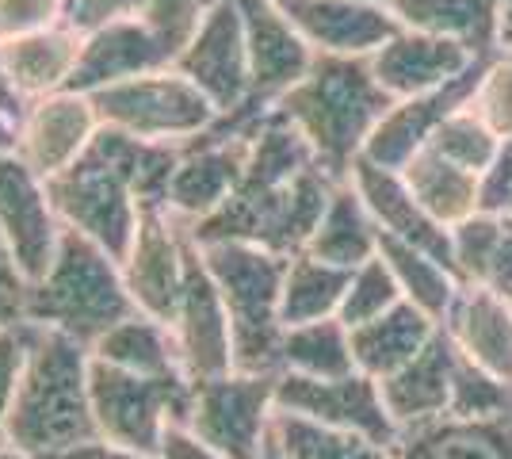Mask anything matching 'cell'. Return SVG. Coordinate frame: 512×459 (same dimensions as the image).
I'll list each match as a JSON object with an SVG mask.
<instances>
[{
    "mask_svg": "<svg viewBox=\"0 0 512 459\" xmlns=\"http://www.w3.org/2000/svg\"><path fill=\"white\" fill-rule=\"evenodd\" d=\"M214 287L226 303L234 329V372L279 375V345H283V272L291 257L245 241L199 245Z\"/></svg>",
    "mask_w": 512,
    "mask_h": 459,
    "instance_id": "8992f818",
    "label": "cell"
},
{
    "mask_svg": "<svg viewBox=\"0 0 512 459\" xmlns=\"http://www.w3.org/2000/svg\"><path fill=\"white\" fill-rule=\"evenodd\" d=\"M276 417V375L226 372L195 383L188 429L226 459H260Z\"/></svg>",
    "mask_w": 512,
    "mask_h": 459,
    "instance_id": "9c48e42d",
    "label": "cell"
},
{
    "mask_svg": "<svg viewBox=\"0 0 512 459\" xmlns=\"http://www.w3.org/2000/svg\"><path fill=\"white\" fill-rule=\"evenodd\" d=\"M138 12H142V0H65L62 23H69L73 31L88 35V31H96L104 23L130 20Z\"/></svg>",
    "mask_w": 512,
    "mask_h": 459,
    "instance_id": "ee69618b",
    "label": "cell"
},
{
    "mask_svg": "<svg viewBox=\"0 0 512 459\" xmlns=\"http://www.w3.org/2000/svg\"><path fill=\"white\" fill-rule=\"evenodd\" d=\"M478 287H490L497 295L512 299V211L501 215V234H497V245H493L490 272H486V284Z\"/></svg>",
    "mask_w": 512,
    "mask_h": 459,
    "instance_id": "bcb514c9",
    "label": "cell"
},
{
    "mask_svg": "<svg viewBox=\"0 0 512 459\" xmlns=\"http://www.w3.org/2000/svg\"><path fill=\"white\" fill-rule=\"evenodd\" d=\"M23 108H27V104L20 100V92H16V85H12V77H8V69H4V54H0V115L16 123Z\"/></svg>",
    "mask_w": 512,
    "mask_h": 459,
    "instance_id": "681fc988",
    "label": "cell"
},
{
    "mask_svg": "<svg viewBox=\"0 0 512 459\" xmlns=\"http://www.w3.org/2000/svg\"><path fill=\"white\" fill-rule=\"evenodd\" d=\"M27 295H31V280L23 276L20 261L0 238V329L27 322Z\"/></svg>",
    "mask_w": 512,
    "mask_h": 459,
    "instance_id": "7bdbcfd3",
    "label": "cell"
},
{
    "mask_svg": "<svg viewBox=\"0 0 512 459\" xmlns=\"http://www.w3.org/2000/svg\"><path fill=\"white\" fill-rule=\"evenodd\" d=\"M176 161L180 146L100 127L85 157L46 184L65 230L85 234L123 264L142 211H165Z\"/></svg>",
    "mask_w": 512,
    "mask_h": 459,
    "instance_id": "7a4b0ae2",
    "label": "cell"
},
{
    "mask_svg": "<svg viewBox=\"0 0 512 459\" xmlns=\"http://www.w3.org/2000/svg\"><path fill=\"white\" fill-rule=\"evenodd\" d=\"M92 360H104L111 368L138 375H184L180 372V356H176V341H172L169 322H157L150 314L134 310L119 326H111L92 345Z\"/></svg>",
    "mask_w": 512,
    "mask_h": 459,
    "instance_id": "f546056e",
    "label": "cell"
},
{
    "mask_svg": "<svg viewBox=\"0 0 512 459\" xmlns=\"http://www.w3.org/2000/svg\"><path fill=\"white\" fill-rule=\"evenodd\" d=\"M375 4H386V0H375Z\"/></svg>",
    "mask_w": 512,
    "mask_h": 459,
    "instance_id": "11a10c76",
    "label": "cell"
},
{
    "mask_svg": "<svg viewBox=\"0 0 512 459\" xmlns=\"http://www.w3.org/2000/svg\"><path fill=\"white\" fill-rule=\"evenodd\" d=\"M451 417H505L512 414V383L455 360V383H451Z\"/></svg>",
    "mask_w": 512,
    "mask_h": 459,
    "instance_id": "74e56055",
    "label": "cell"
},
{
    "mask_svg": "<svg viewBox=\"0 0 512 459\" xmlns=\"http://www.w3.org/2000/svg\"><path fill=\"white\" fill-rule=\"evenodd\" d=\"M337 180L318 165L314 150L279 111L264 115L249 142L245 176L226 207L195 222V245L245 241L279 257L306 253Z\"/></svg>",
    "mask_w": 512,
    "mask_h": 459,
    "instance_id": "6da1fadb",
    "label": "cell"
},
{
    "mask_svg": "<svg viewBox=\"0 0 512 459\" xmlns=\"http://www.w3.org/2000/svg\"><path fill=\"white\" fill-rule=\"evenodd\" d=\"M0 459H23V456L16 452V448H0Z\"/></svg>",
    "mask_w": 512,
    "mask_h": 459,
    "instance_id": "db71d44e",
    "label": "cell"
},
{
    "mask_svg": "<svg viewBox=\"0 0 512 459\" xmlns=\"http://www.w3.org/2000/svg\"><path fill=\"white\" fill-rule=\"evenodd\" d=\"M367 62H371L375 81L390 92V100H409V96H425V92H436L467 77L482 58L455 39L402 27Z\"/></svg>",
    "mask_w": 512,
    "mask_h": 459,
    "instance_id": "e0dca14e",
    "label": "cell"
},
{
    "mask_svg": "<svg viewBox=\"0 0 512 459\" xmlns=\"http://www.w3.org/2000/svg\"><path fill=\"white\" fill-rule=\"evenodd\" d=\"M478 184H482V211H497V215L512 211V138L501 142V150L490 161V169L478 176Z\"/></svg>",
    "mask_w": 512,
    "mask_h": 459,
    "instance_id": "f6af8a7d",
    "label": "cell"
},
{
    "mask_svg": "<svg viewBox=\"0 0 512 459\" xmlns=\"http://www.w3.org/2000/svg\"><path fill=\"white\" fill-rule=\"evenodd\" d=\"M81 39L85 35L73 31L69 23H54V27L31 31L23 39H12V43L0 46L4 69H8V77H12L23 104L69 88L77 58H81Z\"/></svg>",
    "mask_w": 512,
    "mask_h": 459,
    "instance_id": "d4e9b609",
    "label": "cell"
},
{
    "mask_svg": "<svg viewBox=\"0 0 512 459\" xmlns=\"http://www.w3.org/2000/svg\"><path fill=\"white\" fill-rule=\"evenodd\" d=\"M134 310L138 306L123 280V264L77 230H65L50 268L27 295V322L58 329L85 349Z\"/></svg>",
    "mask_w": 512,
    "mask_h": 459,
    "instance_id": "5b68a950",
    "label": "cell"
},
{
    "mask_svg": "<svg viewBox=\"0 0 512 459\" xmlns=\"http://www.w3.org/2000/svg\"><path fill=\"white\" fill-rule=\"evenodd\" d=\"M455 360L459 352L451 345L448 329L440 326L436 337L409 360L402 372L379 379V391L398 433L428 425L451 410V383H455Z\"/></svg>",
    "mask_w": 512,
    "mask_h": 459,
    "instance_id": "603a6c76",
    "label": "cell"
},
{
    "mask_svg": "<svg viewBox=\"0 0 512 459\" xmlns=\"http://www.w3.org/2000/svg\"><path fill=\"white\" fill-rule=\"evenodd\" d=\"M23 360H27V322L0 329V448H8V425H12V406L20 391Z\"/></svg>",
    "mask_w": 512,
    "mask_h": 459,
    "instance_id": "60d3db41",
    "label": "cell"
},
{
    "mask_svg": "<svg viewBox=\"0 0 512 459\" xmlns=\"http://www.w3.org/2000/svg\"><path fill=\"white\" fill-rule=\"evenodd\" d=\"M398 459H512V414L505 417H436L398 433Z\"/></svg>",
    "mask_w": 512,
    "mask_h": 459,
    "instance_id": "cb8c5ba5",
    "label": "cell"
},
{
    "mask_svg": "<svg viewBox=\"0 0 512 459\" xmlns=\"http://www.w3.org/2000/svg\"><path fill=\"white\" fill-rule=\"evenodd\" d=\"M62 459H157L150 452H138V448H127V444H115L107 437H92L85 444H77L73 452H65Z\"/></svg>",
    "mask_w": 512,
    "mask_h": 459,
    "instance_id": "c3c4849f",
    "label": "cell"
},
{
    "mask_svg": "<svg viewBox=\"0 0 512 459\" xmlns=\"http://www.w3.org/2000/svg\"><path fill=\"white\" fill-rule=\"evenodd\" d=\"M272 437L287 459H398L390 444H379L360 433H344V429H329L310 417L283 414V410H276L272 417Z\"/></svg>",
    "mask_w": 512,
    "mask_h": 459,
    "instance_id": "836d02e7",
    "label": "cell"
},
{
    "mask_svg": "<svg viewBox=\"0 0 512 459\" xmlns=\"http://www.w3.org/2000/svg\"><path fill=\"white\" fill-rule=\"evenodd\" d=\"M501 142H505V138L493 131L482 115H474V111L463 104V108L451 111L448 119L440 123V131L432 134L428 150L448 157L451 165H459V169H467V173L482 176L490 169L493 157H497V150H501Z\"/></svg>",
    "mask_w": 512,
    "mask_h": 459,
    "instance_id": "e575fe53",
    "label": "cell"
},
{
    "mask_svg": "<svg viewBox=\"0 0 512 459\" xmlns=\"http://www.w3.org/2000/svg\"><path fill=\"white\" fill-rule=\"evenodd\" d=\"M249 142L253 134H234V138L203 134L188 146H180V161H176L169 199H165V211L172 219L192 230L195 222L211 219L218 207H226L245 176Z\"/></svg>",
    "mask_w": 512,
    "mask_h": 459,
    "instance_id": "2e32d148",
    "label": "cell"
},
{
    "mask_svg": "<svg viewBox=\"0 0 512 459\" xmlns=\"http://www.w3.org/2000/svg\"><path fill=\"white\" fill-rule=\"evenodd\" d=\"M192 234L184 222H176L169 211L150 207L142 211L138 234L130 241L127 257H123V280L134 306L142 314H150L157 322H169L184 276H188V257H192Z\"/></svg>",
    "mask_w": 512,
    "mask_h": 459,
    "instance_id": "5bb4252c",
    "label": "cell"
},
{
    "mask_svg": "<svg viewBox=\"0 0 512 459\" xmlns=\"http://www.w3.org/2000/svg\"><path fill=\"white\" fill-rule=\"evenodd\" d=\"M172 66L211 100L218 115H234L237 108H245L253 81H249L241 0H214Z\"/></svg>",
    "mask_w": 512,
    "mask_h": 459,
    "instance_id": "30bf717a",
    "label": "cell"
},
{
    "mask_svg": "<svg viewBox=\"0 0 512 459\" xmlns=\"http://www.w3.org/2000/svg\"><path fill=\"white\" fill-rule=\"evenodd\" d=\"M436 329H440L436 318H428L421 306L402 299L394 310H386L379 318L352 329L356 372L371 375V379H386V375L402 372L409 360L436 337Z\"/></svg>",
    "mask_w": 512,
    "mask_h": 459,
    "instance_id": "484cf974",
    "label": "cell"
},
{
    "mask_svg": "<svg viewBox=\"0 0 512 459\" xmlns=\"http://www.w3.org/2000/svg\"><path fill=\"white\" fill-rule=\"evenodd\" d=\"M379 257L390 264V272H394V280L402 287L406 303L421 306L428 318H436V322L448 318L451 303H455V295L463 287L448 264L440 261V257H432V253H425V249H417V245H409V241L386 238V234L379 241Z\"/></svg>",
    "mask_w": 512,
    "mask_h": 459,
    "instance_id": "d6a6232c",
    "label": "cell"
},
{
    "mask_svg": "<svg viewBox=\"0 0 512 459\" xmlns=\"http://www.w3.org/2000/svg\"><path fill=\"white\" fill-rule=\"evenodd\" d=\"M157 459H226V456L214 452L203 437H195L188 425H169L165 437H161V448H157Z\"/></svg>",
    "mask_w": 512,
    "mask_h": 459,
    "instance_id": "7dc6e473",
    "label": "cell"
},
{
    "mask_svg": "<svg viewBox=\"0 0 512 459\" xmlns=\"http://www.w3.org/2000/svg\"><path fill=\"white\" fill-rule=\"evenodd\" d=\"M398 173L409 184L413 199L448 230L455 222L470 219L474 211H482V184H478V176L459 169V165H451L448 157H440L428 146L413 153Z\"/></svg>",
    "mask_w": 512,
    "mask_h": 459,
    "instance_id": "f1b7e54d",
    "label": "cell"
},
{
    "mask_svg": "<svg viewBox=\"0 0 512 459\" xmlns=\"http://www.w3.org/2000/svg\"><path fill=\"white\" fill-rule=\"evenodd\" d=\"M402 299H406V295H402V287L394 280L390 264H386L383 257H371V261H363L360 268H352L348 291H344V303L337 318H341L348 329H356V326H363V322L386 314V310H394Z\"/></svg>",
    "mask_w": 512,
    "mask_h": 459,
    "instance_id": "d590c367",
    "label": "cell"
},
{
    "mask_svg": "<svg viewBox=\"0 0 512 459\" xmlns=\"http://www.w3.org/2000/svg\"><path fill=\"white\" fill-rule=\"evenodd\" d=\"M497 46L512 50V0H501V23H497Z\"/></svg>",
    "mask_w": 512,
    "mask_h": 459,
    "instance_id": "f907efd6",
    "label": "cell"
},
{
    "mask_svg": "<svg viewBox=\"0 0 512 459\" xmlns=\"http://www.w3.org/2000/svg\"><path fill=\"white\" fill-rule=\"evenodd\" d=\"M505 54H512V50H505Z\"/></svg>",
    "mask_w": 512,
    "mask_h": 459,
    "instance_id": "9f6ffc18",
    "label": "cell"
},
{
    "mask_svg": "<svg viewBox=\"0 0 512 459\" xmlns=\"http://www.w3.org/2000/svg\"><path fill=\"white\" fill-rule=\"evenodd\" d=\"M279 372L306 375V379H341V375H352L356 372L352 329L344 326L341 318H321V322L283 329Z\"/></svg>",
    "mask_w": 512,
    "mask_h": 459,
    "instance_id": "1f68e13d",
    "label": "cell"
},
{
    "mask_svg": "<svg viewBox=\"0 0 512 459\" xmlns=\"http://www.w3.org/2000/svg\"><path fill=\"white\" fill-rule=\"evenodd\" d=\"M279 4L302 31V39L314 46V54L371 58L402 31L390 8L375 0H279Z\"/></svg>",
    "mask_w": 512,
    "mask_h": 459,
    "instance_id": "ac0fdd59",
    "label": "cell"
},
{
    "mask_svg": "<svg viewBox=\"0 0 512 459\" xmlns=\"http://www.w3.org/2000/svg\"><path fill=\"white\" fill-rule=\"evenodd\" d=\"M276 410L310 417L329 429L360 433L379 444H398V425L386 410L379 379L363 372L341 375V379H306V375H276Z\"/></svg>",
    "mask_w": 512,
    "mask_h": 459,
    "instance_id": "8fae6325",
    "label": "cell"
},
{
    "mask_svg": "<svg viewBox=\"0 0 512 459\" xmlns=\"http://www.w3.org/2000/svg\"><path fill=\"white\" fill-rule=\"evenodd\" d=\"M390 104L394 100L375 81L367 58L318 54L310 73L279 100L276 111L306 138L325 173L333 180H348Z\"/></svg>",
    "mask_w": 512,
    "mask_h": 459,
    "instance_id": "277c9868",
    "label": "cell"
},
{
    "mask_svg": "<svg viewBox=\"0 0 512 459\" xmlns=\"http://www.w3.org/2000/svg\"><path fill=\"white\" fill-rule=\"evenodd\" d=\"M386 8L409 31L455 39L478 58L501 54L497 46L501 0H386Z\"/></svg>",
    "mask_w": 512,
    "mask_h": 459,
    "instance_id": "4316f807",
    "label": "cell"
},
{
    "mask_svg": "<svg viewBox=\"0 0 512 459\" xmlns=\"http://www.w3.org/2000/svg\"><path fill=\"white\" fill-rule=\"evenodd\" d=\"M497 234H501V215L497 211H474L470 219L451 226V268H455L459 284H486Z\"/></svg>",
    "mask_w": 512,
    "mask_h": 459,
    "instance_id": "8d00e7d4",
    "label": "cell"
},
{
    "mask_svg": "<svg viewBox=\"0 0 512 459\" xmlns=\"http://www.w3.org/2000/svg\"><path fill=\"white\" fill-rule=\"evenodd\" d=\"M214 0H142V20L150 27L153 35L172 50V62L176 54L184 50V43L195 35V27L203 23L207 8Z\"/></svg>",
    "mask_w": 512,
    "mask_h": 459,
    "instance_id": "ab89813d",
    "label": "cell"
},
{
    "mask_svg": "<svg viewBox=\"0 0 512 459\" xmlns=\"http://www.w3.org/2000/svg\"><path fill=\"white\" fill-rule=\"evenodd\" d=\"M348 268H337L329 261H318L310 253H295L283 272V299H279V314H283V329L306 326V322H321V318H337L348 291Z\"/></svg>",
    "mask_w": 512,
    "mask_h": 459,
    "instance_id": "4dcf8cb0",
    "label": "cell"
},
{
    "mask_svg": "<svg viewBox=\"0 0 512 459\" xmlns=\"http://www.w3.org/2000/svg\"><path fill=\"white\" fill-rule=\"evenodd\" d=\"M96 433L115 444L157 456L169 425H188L195 383L188 375H138L92 360Z\"/></svg>",
    "mask_w": 512,
    "mask_h": 459,
    "instance_id": "52a82bcc",
    "label": "cell"
},
{
    "mask_svg": "<svg viewBox=\"0 0 512 459\" xmlns=\"http://www.w3.org/2000/svg\"><path fill=\"white\" fill-rule=\"evenodd\" d=\"M100 127L104 123L96 115L92 96L77 92V88H62V92H50L43 100H31L20 111L12 150L20 153L43 180H54L85 157Z\"/></svg>",
    "mask_w": 512,
    "mask_h": 459,
    "instance_id": "9a60e30c",
    "label": "cell"
},
{
    "mask_svg": "<svg viewBox=\"0 0 512 459\" xmlns=\"http://www.w3.org/2000/svg\"><path fill=\"white\" fill-rule=\"evenodd\" d=\"M467 108L474 115H482L501 138H512V54L501 50V54L486 58Z\"/></svg>",
    "mask_w": 512,
    "mask_h": 459,
    "instance_id": "f35d334b",
    "label": "cell"
},
{
    "mask_svg": "<svg viewBox=\"0 0 512 459\" xmlns=\"http://www.w3.org/2000/svg\"><path fill=\"white\" fill-rule=\"evenodd\" d=\"M65 222L50 199V184L35 173L16 150L0 153V238L20 261L23 276L35 284L43 276L58 245Z\"/></svg>",
    "mask_w": 512,
    "mask_h": 459,
    "instance_id": "7c38bea8",
    "label": "cell"
},
{
    "mask_svg": "<svg viewBox=\"0 0 512 459\" xmlns=\"http://www.w3.org/2000/svg\"><path fill=\"white\" fill-rule=\"evenodd\" d=\"M440 326L467 364L512 383V299L490 287L463 284Z\"/></svg>",
    "mask_w": 512,
    "mask_h": 459,
    "instance_id": "7402d4cb",
    "label": "cell"
},
{
    "mask_svg": "<svg viewBox=\"0 0 512 459\" xmlns=\"http://www.w3.org/2000/svg\"><path fill=\"white\" fill-rule=\"evenodd\" d=\"M348 180L356 184V192H360V199L367 203L371 219L379 222V230H383L386 238L409 241V245H417V249H425L432 257H440V261L451 268L448 226H440V222L432 219L425 207L413 199V192H409V184L402 180L398 169H383V165H375V161H367V157H356ZM451 272H455V268H451Z\"/></svg>",
    "mask_w": 512,
    "mask_h": 459,
    "instance_id": "44dd1931",
    "label": "cell"
},
{
    "mask_svg": "<svg viewBox=\"0 0 512 459\" xmlns=\"http://www.w3.org/2000/svg\"><path fill=\"white\" fill-rule=\"evenodd\" d=\"M379 241H383V230H379V222L371 219V211H367V203L356 192V184L337 180V188L325 203V215H321L306 253L352 272L363 261L379 257Z\"/></svg>",
    "mask_w": 512,
    "mask_h": 459,
    "instance_id": "83f0119b",
    "label": "cell"
},
{
    "mask_svg": "<svg viewBox=\"0 0 512 459\" xmlns=\"http://www.w3.org/2000/svg\"><path fill=\"white\" fill-rule=\"evenodd\" d=\"M482 66H486V58L470 69L467 77L436 88V92L394 100L390 111L379 119V127L367 138L363 157L375 161V165H383V169H402L413 153L425 150L428 142H432V134L440 131V123L448 119L451 111H459L467 104L474 85H478V77H482Z\"/></svg>",
    "mask_w": 512,
    "mask_h": 459,
    "instance_id": "ffe728a7",
    "label": "cell"
},
{
    "mask_svg": "<svg viewBox=\"0 0 512 459\" xmlns=\"http://www.w3.org/2000/svg\"><path fill=\"white\" fill-rule=\"evenodd\" d=\"M100 123L146 142L188 146L218 123L214 104L176 66L153 69L134 81L111 85L92 96Z\"/></svg>",
    "mask_w": 512,
    "mask_h": 459,
    "instance_id": "ba28073f",
    "label": "cell"
},
{
    "mask_svg": "<svg viewBox=\"0 0 512 459\" xmlns=\"http://www.w3.org/2000/svg\"><path fill=\"white\" fill-rule=\"evenodd\" d=\"M12 142H16V123L0 115V153H4V150H12Z\"/></svg>",
    "mask_w": 512,
    "mask_h": 459,
    "instance_id": "816d5d0a",
    "label": "cell"
},
{
    "mask_svg": "<svg viewBox=\"0 0 512 459\" xmlns=\"http://www.w3.org/2000/svg\"><path fill=\"white\" fill-rule=\"evenodd\" d=\"M165 66H172V50L153 35L142 16H130V20L104 23L81 39V58H77L69 88L96 96L104 88Z\"/></svg>",
    "mask_w": 512,
    "mask_h": 459,
    "instance_id": "d6986e66",
    "label": "cell"
},
{
    "mask_svg": "<svg viewBox=\"0 0 512 459\" xmlns=\"http://www.w3.org/2000/svg\"><path fill=\"white\" fill-rule=\"evenodd\" d=\"M260 459H287L283 452H279L276 437H268V444H264V452H260Z\"/></svg>",
    "mask_w": 512,
    "mask_h": 459,
    "instance_id": "f5cc1de1",
    "label": "cell"
},
{
    "mask_svg": "<svg viewBox=\"0 0 512 459\" xmlns=\"http://www.w3.org/2000/svg\"><path fill=\"white\" fill-rule=\"evenodd\" d=\"M65 0H0V46L62 23Z\"/></svg>",
    "mask_w": 512,
    "mask_h": 459,
    "instance_id": "b9f144b4",
    "label": "cell"
},
{
    "mask_svg": "<svg viewBox=\"0 0 512 459\" xmlns=\"http://www.w3.org/2000/svg\"><path fill=\"white\" fill-rule=\"evenodd\" d=\"M92 352L58 329L27 322V360L8 425V448L23 459H62L100 437L92 417Z\"/></svg>",
    "mask_w": 512,
    "mask_h": 459,
    "instance_id": "3957f363",
    "label": "cell"
},
{
    "mask_svg": "<svg viewBox=\"0 0 512 459\" xmlns=\"http://www.w3.org/2000/svg\"><path fill=\"white\" fill-rule=\"evenodd\" d=\"M169 329L172 341H176V356H180V372L188 375L192 383L234 372L230 314H226V303H222L211 272H207V261H203L199 245H192L184 291H180V303L172 310Z\"/></svg>",
    "mask_w": 512,
    "mask_h": 459,
    "instance_id": "4fadbf2b",
    "label": "cell"
}]
</instances>
